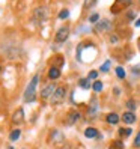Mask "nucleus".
<instances>
[{"mask_svg":"<svg viewBox=\"0 0 140 149\" xmlns=\"http://www.w3.org/2000/svg\"><path fill=\"white\" fill-rule=\"evenodd\" d=\"M116 75H118L119 78H124V77H125V71H124V68L118 66V68H116Z\"/></svg>","mask_w":140,"mask_h":149,"instance_id":"412c9836","label":"nucleus"},{"mask_svg":"<svg viewBox=\"0 0 140 149\" xmlns=\"http://www.w3.org/2000/svg\"><path fill=\"white\" fill-rule=\"evenodd\" d=\"M131 133H133L131 128H120L119 130V136H130Z\"/></svg>","mask_w":140,"mask_h":149,"instance_id":"f3484780","label":"nucleus"},{"mask_svg":"<svg viewBox=\"0 0 140 149\" xmlns=\"http://www.w3.org/2000/svg\"><path fill=\"white\" fill-rule=\"evenodd\" d=\"M69 36V27L68 26H62L57 32H56V42H65Z\"/></svg>","mask_w":140,"mask_h":149,"instance_id":"20e7f679","label":"nucleus"},{"mask_svg":"<svg viewBox=\"0 0 140 149\" xmlns=\"http://www.w3.org/2000/svg\"><path fill=\"white\" fill-rule=\"evenodd\" d=\"M98 18H100V15H98V14H93V15L89 17V21H91V23H97Z\"/></svg>","mask_w":140,"mask_h":149,"instance_id":"b1692460","label":"nucleus"},{"mask_svg":"<svg viewBox=\"0 0 140 149\" xmlns=\"http://www.w3.org/2000/svg\"><path fill=\"white\" fill-rule=\"evenodd\" d=\"M107 122H109V124H118V122H119V116L116 115V113H110V115H107Z\"/></svg>","mask_w":140,"mask_h":149,"instance_id":"f8f14e48","label":"nucleus"},{"mask_svg":"<svg viewBox=\"0 0 140 149\" xmlns=\"http://www.w3.org/2000/svg\"><path fill=\"white\" fill-rule=\"evenodd\" d=\"M110 29H111V23H110L109 20H102L101 23L97 24V30H98V32H102V30L107 32V30H110Z\"/></svg>","mask_w":140,"mask_h":149,"instance_id":"0eeeda50","label":"nucleus"},{"mask_svg":"<svg viewBox=\"0 0 140 149\" xmlns=\"http://www.w3.org/2000/svg\"><path fill=\"white\" fill-rule=\"evenodd\" d=\"M63 96H65V87L63 86L56 87V91L53 92V95H51V104H59L63 100Z\"/></svg>","mask_w":140,"mask_h":149,"instance_id":"7ed1b4c3","label":"nucleus"},{"mask_svg":"<svg viewBox=\"0 0 140 149\" xmlns=\"http://www.w3.org/2000/svg\"><path fill=\"white\" fill-rule=\"evenodd\" d=\"M134 146H136V148H140V133H137V136H136V140H134Z\"/></svg>","mask_w":140,"mask_h":149,"instance_id":"a878e982","label":"nucleus"},{"mask_svg":"<svg viewBox=\"0 0 140 149\" xmlns=\"http://www.w3.org/2000/svg\"><path fill=\"white\" fill-rule=\"evenodd\" d=\"M122 120H124L125 124H134L136 122V115L133 111H125L124 115H122Z\"/></svg>","mask_w":140,"mask_h":149,"instance_id":"423d86ee","label":"nucleus"},{"mask_svg":"<svg viewBox=\"0 0 140 149\" xmlns=\"http://www.w3.org/2000/svg\"><path fill=\"white\" fill-rule=\"evenodd\" d=\"M84 136H86L87 139H95V137H98V131L95 130V128H92V127H89V128H86Z\"/></svg>","mask_w":140,"mask_h":149,"instance_id":"9b49d317","label":"nucleus"},{"mask_svg":"<svg viewBox=\"0 0 140 149\" xmlns=\"http://www.w3.org/2000/svg\"><path fill=\"white\" fill-rule=\"evenodd\" d=\"M62 149H75V148H74L72 145H65V146H63Z\"/></svg>","mask_w":140,"mask_h":149,"instance_id":"bb28decb","label":"nucleus"},{"mask_svg":"<svg viewBox=\"0 0 140 149\" xmlns=\"http://www.w3.org/2000/svg\"><path fill=\"white\" fill-rule=\"evenodd\" d=\"M48 18V11H47V8H44V6H39L35 9L33 12V20L36 21V23H44Z\"/></svg>","mask_w":140,"mask_h":149,"instance_id":"f03ea898","label":"nucleus"},{"mask_svg":"<svg viewBox=\"0 0 140 149\" xmlns=\"http://www.w3.org/2000/svg\"><path fill=\"white\" fill-rule=\"evenodd\" d=\"M38 80H39V77H38V75H35V77L32 78V81L29 83L27 89H26V92H24V101H27V102L35 101V93H36Z\"/></svg>","mask_w":140,"mask_h":149,"instance_id":"f257e3e1","label":"nucleus"},{"mask_svg":"<svg viewBox=\"0 0 140 149\" xmlns=\"http://www.w3.org/2000/svg\"><path fill=\"white\" fill-rule=\"evenodd\" d=\"M78 119V113H75V111H72V113H69V118H68V124L71 125V124H74V122Z\"/></svg>","mask_w":140,"mask_h":149,"instance_id":"4468645a","label":"nucleus"},{"mask_svg":"<svg viewBox=\"0 0 140 149\" xmlns=\"http://www.w3.org/2000/svg\"><path fill=\"white\" fill-rule=\"evenodd\" d=\"M109 66H110V60H107L106 63L101 65V71H102V72H107V71H109Z\"/></svg>","mask_w":140,"mask_h":149,"instance_id":"5701e85b","label":"nucleus"},{"mask_svg":"<svg viewBox=\"0 0 140 149\" xmlns=\"http://www.w3.org/2000/svg\"><path fill=\"white\" fill-rule=\"evenodd\" d=\"M92 89H93V92H101V89H102V83H101V81H95V83L92 84Z\"/></svg>","mask_w":140,"mask_h":149,"instance_id":"dca6fc26","label":"nucleus"},{"mask_svg":"<svg viewBox=\"0 0 140 149\" xmlns=\"http://www.w3.org/2000/svg\"><path fill=\"white\" fill-rule=\"evenodd\" d=\"M23 119H24V111H23V109H18L14 113L12 122H14V124H20V122H23Z\"/></svg>","mask_w":140,"mask_h":149,"instance_id":"6e6552de","label":"nucleus"},{"mask_svg":"<svg viewBox=\"0 0 140 149\" xmlns=\"http://www.w3.org/2000/svg\"><path fill=\"white\" fill-rule=\"evenodd\" d=\"M48 77L51 78V80H56V78L60 77V69L57 66H53V68H50V71H48Z\"/></svg>","mask_w":140,"mask_h":149,"instance_id":"9d476101","label":"nucleus"},{"mask_svg":"<svg viewBox=\"0 0 140 149\" xmlns=\"http://www.w3.org/2000/svg\"><path fill=\"white\" fill-rule=\"evenodd\" d=\"M68 17H69V11L68 9H63V11L59 12V18L60 20H65V18H68Z\"/></svg>","mask_w":140,"mask_h":149,"instance_id":"6ab92c4d","label":"nucleus"},{"mask_svg":"<svg viewBox=\"0 0 140 149\" xmlns=\"http://www.w3.org/2000/svg\"><path fill=\"white\" fill-rule=\"evenodd\" d=\"M56 91V86L54 84H48L45 86L44 89L41 91V96H42V100H47V98H51V95H53V92Z\"/></svg>","mask_w":140,"mask_h":149,"instance_id":"39448f33","label":"nucleus"},{"mask_svg":"<svg viewBox=\"0 0 140 149\" xmlns=\"http://www.w3.org/2000/svg\"><path fill=\"white\" fill-rule=\"evenodd\" d=\"M127 107L131 110V111H133L134 109H136V102L133 101V100H130V101H127Z\"/></svg>","mask_w":140,"mask_h":149,"instance_id":"4be33fe9","label":"nucleus"},{"mask_svg":"<svg viewBox=\"0 0 140 149\" xmlns=\"http://www.w3.org/2000/svg\"><path fill=\"white\" fill-rule=\"evenodd\" d=\"M95 3H97V0H84V9H89V8H92Z\"/></svg>","mask_w":140,"mask_h":149,"instance_id":"a211bd4d","label":"nucleus"},{"mask_svg":"<svg viewBox=\"0 0 140 149\" xmlns=\"http://www.w3.org/2000/svg\"><path fill=\"white\" fill-rule=\"evenodd\" d=\"M78 84H80L83 89H89L91 87V83H89V78H81L80 81H78Z\"/></svg>","mask_w":140,"mask_h":149,"instance_id":"ddd939ff","label":"nucleus"},{"mask_svg":"<svg viewBox=\"0 0 140 149\" xmlns=\"http://www.w3.org/2000/svg\"><path fill=\"white\" fill-rule=\"evenodd\" d=\"M97 77H98V72H97V71H91V72H89V75H87V78H89V80H92V78L95 80Z\"/></svg>","mask_w":140,"mask_h":149,"instance_id":"393cba45","label":"nucleus"},{"mask_svg":"<svg viewBox=\"0 0 140 149\" xmlns=\"http://www.w3.org/2000/svg\"><path fill=\"white\" fill-rule=\"evenodd\" d=\"M20 134H21V131H20V130H14L12 133H11V136H9V139L12 140V142H15V140L20 137Z\"/></svg>","mask_w":140,"mask_h":149,"instance_id":"2eb2a0df","label":"nucleus"},{"mask_svg":"<svg viewBox=\"0 0 140 149\" xmlns=\"http://www.w3.org/2000/svg\"><path fill=\"white\" fill-rule=\"evenodd\" d=\"M130 3H131V0H116L115 5H113L111 12H118V11L120 9V6H127V5H130Z\"/></svg>","mask_w":140,"mask_h":149,"instance_id":"1a4fd4ad","label":"nucleus"},{"mask_svg":"<svg viewBox=\"0 0 140 149\" xmlns=\"http://www.w3.org/2000/svg\"><path fill=\"white\" fill-rule=\"evenodd\" d=\"M8 149H12V148H8Z\"/></svg>","mask_w":140,"mask_h":149,"instance_id":"c85d7f7f","label":"nucleus"},{"mask_svg":"<svg viewBox=\"0 0 140 149\" xmlns=\"http://www.w3.org/2000/svg\"><path fill=\"white\" fill-rule=\"evenodd\" d=\"M124 146H122V142L120 140H116L115 143H111V146H110V149H122Z\"/></svg>","mask_w":140,"mask_h":149,"instance_id":"aec40b11","label":"nucleus"},{"mask_svg":"<svg viewBox=\"0 0 140 149\" xmlns=\"http://www.w3.org/2000/svg\"><path fill=\"white\" fill-rule=\"evenodd\" d=\"M136 26H137V27H140V18H139V20L136 21Z\"/></svg>","mask_w":140,"mask_h":149,"instance_id":"cd10ccee","label":"nucleus"}]
</instances>
